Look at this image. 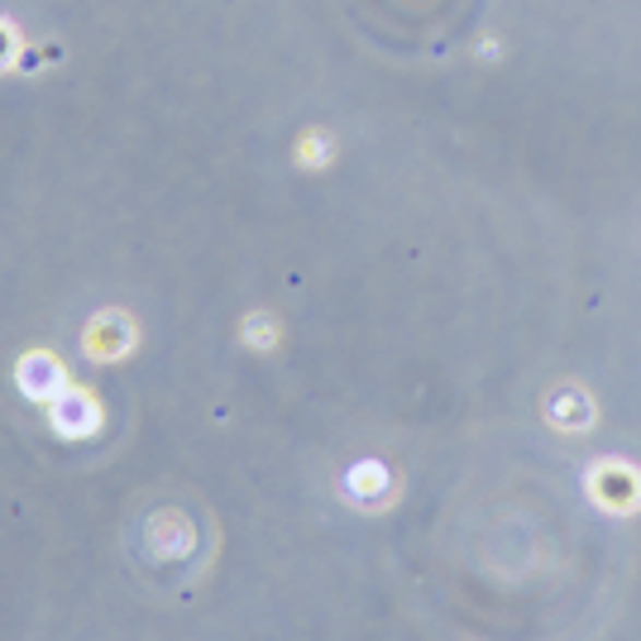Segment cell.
<instances>
[{"mask_svg": "<svg viewBox=\"0 0 641 641\" xmlns=\"http://www.w3.org/2000/svg\"><path fill=\"white\" fill-rule=\"evenodd\" d=\"M20 379H24V393H34V397H48V393H62V369H58V359H48V355H29L24 359V369H20Z\"/></svg>", "mask_w": 641, "mask_h": 641, "instance_id": "obj_3", "label": "cell"}, {"mask_svg": "<svg viewBox=\"0 0 641 641\" xmlns=\"http://www.w3.org/2000/svg\"><path fill=\"white\" fill-rule=\"evenodd\" d=\"M54 422H58L68 436L92 431V426H96V402L86 397V393H68V388H62V393L54 397Z\"/></svg>", "mask_w": 641, "mask_h": 641, "instance_id": "obj_2", "label": "cell"}, {"mask_svg": "<svg viewBox=\"0 0 641 641\" xmlns=\"http://www.w3.org/2000/svg\"><path fill=\"white\" fill-rule=\"evenodd\" d=\"M134 345V325L120 317V311H106V317H96L86 325V355L96 359H116L124 349Z\"/></svg>", "mask_w": 641, "mask_h": 641, "instance_id": "obj_1", "label": "cell"}, {"mask_svg": "<svg viewBox=\"0 0 641 641\" xmlns=\"http://www.w3.org/2000/svg\"><path fill=\"white\" fill-rule=\"evenodd\" d=\"M383 484H388V474L379 470V464H359V470L349 474V488H355V494H379Z\"/></svg>", "mask_w": 641, "mask_h": 641, "instance_id": "obj_4", "label": "cell"}]
</instances>
